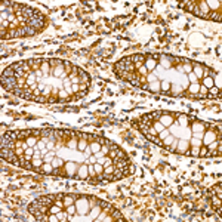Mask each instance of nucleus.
<instances>
[{"instance_id":"nucleus-5","label":"nucleus","mask_w":222,"mask_h":222,"mask_svg":"<svg viewBox=\"0 0 222 222\" xmlns=\"http://www.w3.org/2000/svg\"><path fill=\"white\" fill-rule=\"evenodd\" d=\"M39 141H40V138H39V136H33V135L25 139V142H27L28 147H36V145L39 144Z\"/></svg>"},{"instance_id":"nucleus-7","label":"nucleus","mask_w":222,"mask_h":222,"mask_svg":"<svg viewBox=\"0 0 222 222\" xmlns=\"http://www.w3.org/2000/svg\"><path fill=\"white\" fill-rule=\"evenodd\" d=\"M206 4H207L209 10H210V9H213V10L221 9V1H210V0H207V1H206Z\"/></svg>"},{"instance_id":"nucleus-8","label":"nucleus","mask_w":222,"mask_h":222,"mask_svg":"<svg viewBox=\"0 0 222 222\" xmlns=\"http://www.w3.org/2000/svg\"><path fill=\"white\" fill-rule=\"evenodd\" d=\"M203 86H206L207 89L213 87L215 83H213V77H203Z\"/></svg>"},{"instance_id":"nucleus-4","label":"nucleus","mask_w":222,"mask_h":222,"mask_svg":"<svg viewBox=\"0 0 222 222\" xmlns=\"http://www.w3.org/2000/svg\"><path fill=\"white\" fill-rule=\"evenodd\" d=\"M78 197V196H71V194H64V198H62V203H64V207H67V206H70V204H74L75 203V198Z\"/></svg>"},{"instance_id":"nucleus-6","label":"nucleus","mask_w":222,"mask_h":222,"mask_svg":"<svg viewBox=\"0 0 222 222\" xmlns=\"http://www.w3.org/2000/svg\"><path fill=\"white\" fill-rule=\"evenodd\" d=\"M101 147H102V145H101L99 142H96V141H92V142L89 144V148H90V152H92V154L99 152V151H101Z\"/></svg>"},{"instance_id":"nucleus-9","label":"nucleus","mask_w":222,"mask_h":222,"mask_svg":"<svg viewBox=\"0 0 222 222\" xmlns=\"http://www.w3.org/2000/svg\"><path fill=\"white\" fill-rule=\"evenodd\" d=\"M151 126H152V127L155 129V132H157V133H160V132H163V130L166 129V127H164L163 124L160 123L158 120H157V122H152V124H151Z\"/></svg>"},{"instance_id":"nucleus-12","label":"nucleus","mask_w":222,"mask_h":222,"mask_svg":"<svg viewBox=\"0 0 222 222\" xmlns=\"http://www.w3.org/2000/svg\"><path fill=\"white\" fill-rule=\"evenodd\" d=\"M65 209H67V213H68L70 216H73L74 213L77 212V209H75V203H74V204H70V206H67Z\"/></svg>"},{"instance_id":"nucleus-10","label":"nucleus","mask_w":222,"mask_h":222,"mask_svg":"<svg viewBox=\"0 0 222 222\" xmlns=\"http://www.w3.org/2000/svg\"><path fill=\"white\" fill-rule=\"evenodd\" d=\"M198 90H200V84H198V83H193V84L190 86V92H191V95L197 96Z\"/></svg>"},{"instance_id":"nucleus-3","label":"nucleus","mask_w":222,"mask_h":222,"mask_svg":"<svg viewBox=\"0 0 222 222\" xmlns=\"http://www.w3.org/2000/svg\"><path fill=\"white\" fill-rule=\"evenodd\" d=\"M203 145H209L210 142H213V141H216V133L215 132H207L206 135H203Z\"/></svg>"},{"instance_id":"nucleus-13","label":"nucleus","mask_w":222,"mask_h":222,"mask_svg":"<svg viewBox=\"0 0 222 222\" xmlns=\"http://www.w3.org/2000/svg\"><path fill=\"white\" fill-rule=\"evenodd\" d=\"M191 145H193V147H201V145H203V141H201V139H197V138H194V139L191 141Z\"/></svg>"},{"instance_id":"nucleus-2","label":"nucleus","mask_w":222,"mask_h":222,"mask_svg":"<svg viewBox=\"0 0 222 222\" xmlns=\"http://www.w3.org/2000/svg\"><path fill=\"white\" fill-rule=\"evenodd\" d=\"M158 122L163 124L164 127H169L172 123H175V122H173V116L167 114V113H163V114H161V117L158 119Z\"/></svg>"},{"instance_id":"nucleus-1","label":"nucleus","mask_w":222,"mask_h":222,"mask_svg":"<svg viewBox=\"0 0 222 222\" xmlns=\"http://www.w3.org/2000/svg\"><path fill=\"white\" fill-rule=\"evenodd\" d=\"M75 209L78 215H86L87 210L90 209V203H89V197L87 196H78L75 198Z\"/></svg>"},{"instance_id":"nucleus-11","label":"nucleus","mask_w":222,"mask_h":222,"mask_svg":"<svg viewBox=\"0 0 222 222\" xmlns=\"http://www.w3.org/2000/svg\"><path fill=\"white\" fill-rule=\"evenodd\" d=\"M52 166L53 167H61V166H64V161L61 160V158H52Z\"/></svg>"},{"instance_id":"nucleus-14","label":"nucleus","mask_w":222,"mask_h":222,"mask_svg":"<svg viewBox=\"0 0 222 222\" xmlns=\"http://www.w3.org/2000/svg\"><path fill=\"white\" fill-rule=\"evenodd\" d=\"M161 87H163L161 90H167V89H169V81H163V83H161Z\"/></svg>"}]
</instances>
